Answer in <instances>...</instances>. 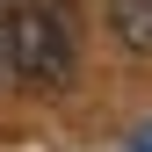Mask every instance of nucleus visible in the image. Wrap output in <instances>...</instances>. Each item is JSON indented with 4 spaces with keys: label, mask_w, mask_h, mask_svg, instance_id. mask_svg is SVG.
Here are the masks:
<instances>
[{
    "label": "nucleus",
    "mask_w": 152,
    "mask_h": 152,
    "mask_svg": "<svg viewBox=\"0 0 152 152\" xmlns=\"http://www.w3.org/2000/svg\"><path fill=\"white\" fill-rule=\"evenodd\" d=\"M7 29H15V80H22V87H36V94L72 87L80 36H72V22L51 7V0H29V7H15V15H7Z\"/></svg>",
    "instance_id": "obj_1"
},
{
    "label": "nucleus",
    "mask_w": 152,
    "mask_h": 152,
    "mask_svg": "<svg viewBox=\"0 0 152 152\" xmlns=\"http://www.w3.org/2000/svg\"><path fill=\"white\" fill-rule=\"evenodd\" d=\"M109 15H116V36H123V44L152 58V0H109Z\"/></svg>",
    "instance_id": "obj_2"
},
{
    "label": "nucleus",
    "mask_w": 152,
    "mask_h": 152,
    "mask_svg": "<svg viewBox=\"0 0 152 152\" xmlns=\"http://www.w3.org/2000/svg\"><path fill=\"white\" fill-rule=\"evenodd\" d=\"M0 80H15V29H7V15H0Z\"/></svg>",
    "instance_id": "obj_3"
},
{
    "label": "nucleus",
    "mask_w": 152,
    "mask_h": 152,
    "mask_svg": "<svg viewBox=\"0 0 152 152\" xmlns=\"http://www.w3.org/2000/svg\"><path fill=\"white\" fill-rule=\"evenodd\" d=\"M138 152H152V138H138Z\"/></svg>",
    "instance_id": "obj_4"
}]
</instances>
